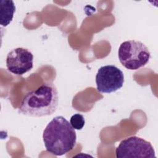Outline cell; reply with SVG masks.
Instances as JSON below:
<instances>
[{"instance_id":"5","label":"cell","mask_w":158,"mask_h":158,"mask_svg":"<svg viewBox=\"0 0 158 158\" xmlns=\"http://www.w3.org/2000/svg\"><path fill=\"white\" fill-rule=\"evenodd\" d=\"M123 73L114 65L101 67L96 75L97 89L102 93L115 92L123 86Z\"/></svg>"},{"instance_id":"8","label":"cell","mask_w":158,"mask_h":158,"mask_svg":"<svg viewBox=\"0 0 158 158\" xmlns=\"http://www.w3.org/2000/svg\"><path fill=\"white\" fill-rule=\"evenodd\" d=\"M70 123L75 130H80L83 128L85 121L83 115L80 114H75L71 117Z\"/></svg>"},{"instance_id":"2","label":"cell","mask_w":158,"mask_h":158,"mask_svg":"<svg viewBox=\"0 0 158 158\" xmlns=\"http://www.w3.org/2000/svg\"><path fill=\"white\" fill-rule=\"evenodd\" d=\"M46 149L55 156H62L72 150L76 144L77 135L70 123L63 116L54 117L43 133Z\"/></svg>"},{"instance_id":"4","label":"cell","mask_w":158,"mask_h":158,"mask_svg":"<svg viewBox=\"0 0 158 158\" xmlns=\"http://www.w3.org/2000/svg\"><path fill=\"white\" fill-rule=\"evenodd\" d=\"M117 158H153L156 157L151 143L136 136L127 138L115 149Z\"/></svg>"},{"instance_id":"1","label":"cell","mask_w":158,"mask_h":158,"mask_svg":"<svg viewBox=\"0 0 158 158\" xmlns=\"http://www.w3.org/2000/svg\"><path fill=\"white\" fill-rule=\"evenodd\" d=\"M59 102L58 91L51 82L44 83L23 96L18 112L30 117H43L52 114Z\"/></svg>"},{"instance_id":"6","label":"cell","mask_w":158,"mask_h":158,"mask_svg":"<svg viewBox=\"0 0 158 158\" xmlns=\"http://www.w3.org/2000/svg\"><path fill=\"white\" fill-rule=\"evenodd\" d=\"M7 70L17 75H22L33 67V55L27 49L17 48L10 51L6 57Z\"/></svg>"},{"instance_id":"3","label":"cell","mask_w":158,"mask_h":158,"mask_svg":"<svg viewBox=\"0 0 158 158\" xmlns=\"http://www.w3.org/2000/svg\"><path fill=\"white\" fill-rule=\"evenodd\" d=\"M118 57L123 67L128 70H135L147 64L151 57V53L142 42L128 40L120 45Z\"/></svg>"},{"instance_id":"7","label":"cell","mask_w":158,"mask_h":158,"mask_svg":"<svg viewBox=\"0 0 158 158\" xmlns=\"http://www.w3.org/2000/svg\"><path fill=\"white\" fill-rule=\"evenodd\" d=\"M15 6L13 1L1 0L0 1V24L2 27H7L12 22Z\"/></svg>"}]
</instances>
